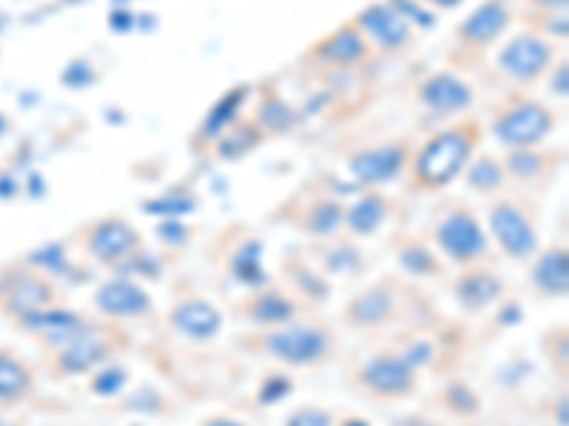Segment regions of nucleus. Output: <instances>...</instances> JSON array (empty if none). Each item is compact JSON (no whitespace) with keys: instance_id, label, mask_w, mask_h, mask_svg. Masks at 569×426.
Listing matches in <instances>:
<instances>
[{"instance_id":"obj_3","label":"nucleus","mask_w":569,"mask_h":426,"mask_svg":"<svg viewBox=\"0 0 569 426\" xmlns=\"http://www.w3.org/2000/svg\"><path fill=\"white\" fill-rule=\"evenodd\" d=\"M485 129L479 120H461L427 136L421 149L410 154L408 191L410 194H441L453 185L470 160L479 154Z\"/></svg>"},{"instance_id":"obj_13","label":"nucleus","mask_w":569,"mask_h":426,"mask_svg":"<svg viewBox=\"0 0 569 426\" xmlns=\"http://www.w3.org/2000/svg\"><path fill=\"white\" fill-rule=\"evenodd\" d=\"M558 60V45L556 40L543 38V34L532 32H518L501 45V52L496 54L498 71L510 80L518 89H532L541 83L552 71Z\"/></svg>"},{"instance_id":"obj_32","label":"nucleus","mask_w":569,"mask_h":426,"mask_svg":"<svg viewBox=\"0 0 569 426\" xmlns=\"http://www.w3.org/2000/svg\"><path fill=\"white\" fill-rule=\"evenodd\" d=\"M279 426H339V418L337 409H330L328 404L305 400V404H297L293 409H288Z\"/></svg>"},{"instance_id":"obj_30","label":"nucleus","mask_w":569,"mask_h":426,"mask_svg":"<svg viewBox=\"0 0 569 426\" xmlns=\"http://www.w3.org/2000/svg\"><path fill=\"white\" fill-rule=\"evenodd\" d=\"M253 123H257V129L262 134H284V131H291L297 125V111L284 103V100L268 98L259 103Z\"/></svg>"},{"instance_id":"obj_6","label":"nucleus","mask_w":569,"mask_h":426,"mask_svg":"<svg viewBox=\"0 0 569 426\" xmlns=\"http://www.w3.org/2000/svg\"><path fill=\"white\" fill-rule=\"evenodd\" d=\"M421 236L445 258V265L456 271L490 262L492 256L485 220L467 200H445L436 205Z\"/></svg>"},{"instance_id":"obj_12","label":"nucleus","mask_w":569,"mask_h":426,"mask_svg":"<svg viewBox=\"0 0 569 426\" xmlns=\"http://www.w3.org/2000/svg\"><path fill=\"white\" fill-rule=\"evenodd\" d=\"M308 313L317 311L302 296H297L282 278H266L253 284L233 304V316L246 327H277Z\"/></svg>"},{"instance_id":"obj_4","label":"nucleus","mask_w":569,"mask_h":426,"mask_svg":"<svg viewBox=\"0 0 569 426\" xmlns=\"http://www.w3.org/2000/svg\"><path fill=\"white\" fill-rule=\"evenodd\" d=\"M131 344H134V336L129 327L103 322L98 316L80 336L54 349H46L40 367L52 382H74V378H86L109 367L117 355L129 353Z\"/></svg>"},{"instance_id":"obj_26","label":"nucleus","mask_w":569,"mask_h":426,"mask_svg":"<svg viewBox=\"0 0 569 426\" xmlns=\"http://www.w3.org/2000/svg\"><path fill=\"white\" fill-rule=\"evenodd\" d=\"M38 389V369L29 358L0 347V407H20Z\"/></svg>"},{"instance_id":"obj_7","label":"nucleus","mask_w":569,"mask_h":426,"mask_svg":"<svg viewBox=\"0 0 569 426\" xmlns=\"http://www.w3.org/2000/svg\"><path fill=\"white\" fill-rule=\"evenodd\" d=\"M348 387L356 398L376 407L408 404L419 395L421 373L399 347H379L356 362L348 373Z\"/></svg>"},{"instance_id":"obj_16","label":"nucleus","mask_w":569,"mask_h":426,"mask_svg":"<svg viewBox=\"0 0 569 426\" xmlns=\"http://www.w3.org/2000/svg\"><path fill=\"white\" fill-rule=\"evenodd\" d=\"M166 322L174 329L177 336L188 338V342H211L226 327V316L217 304L200 291L188 287V284H177L174 296H171L169 311H166Z\"/></svg>"},{"instance_id":"obj_20","label":"nucleus","mask_w":569,"mask_h":426,"mask_svg":"<svg viewBox=\"0 0 569 426\" xmlns=\"http://www.w3.org/2000/svg\"><path fill=\"white\" fill-rule=\"evenodd\" d=\"M501 165H505L507 182L518 191H543L550 187L558 171L563 165V154L543 145H532V149H510L501 154Z\"/></svg>"},{"instance_id":"obj_34","label":"nucleus","mask_w":569,"mask_h":426,"mask_svg":"<svg viewBox=\"0 0 569 426\" xmlns=\"http://www.w3.org/2000/svg\"><path fill=\"white\" fill-rule=\"evenodd\" d=\"M536 14H563L569 7V0H527Z\"/></svg>"},{"instance_id":"obj_9","label":"nucleus","mask_w":569,"mask_h":426,"mask_svg":"<svg viewBox=\"0 0 569 426\" xmlns=\"http://www.w3.org/2000/svg\"><path fill=\"white\" fill-rule=\"evenodd\" d=\"M558 120L561 116L547 100L516 91L492 109L490 134L505 145V151L532 149V145H543V140L558 129Z\"/></svg>"},{"instance_id":"obj_37","label":"nucleus","mask_w":569,"mask_h":426,"mask_svg":"<svg viewBox=\"0 0 569 426\" xmlns=\"http://www.w3.org/2000/svg\"><path fill=\"white\" fill-rule=\"evenodd\" d=\"M0 426H23V424H9V420H0Z\"/></svg>"},{"instance_id":"obj_2","label":"nucleus","mask_w":569,"mask_h":426,"mask_svg":"<svg viewBox=\"0 0 569 426\" xmlns=\"http://www.w3.org/2000/svg\"><path fill=\"white\" fill-rule=\"evenodd\" d=\"M433 316L421 284L401 273H385L376 282L359 284L339 311V324L356 336H379L405 329Z\"/></svg>"},{"instance_id":"obj_25","label":"nucleus","mask_w":569,"mask_h":426,"mask_svg":"<svg viewBox=\"0 0 569 426\" xmlns=\"http://www.w3.org/2000/svg\"><path fill=\"white\" fill-rule=\"evenodd\" d=\"M390 216H393V202L379 187H368L359 200L345 205V233L350 240H368L382 231Z\"/></svg>"},{"instance_id":"obj_11","label":"nucleus","mask_w":569,"mask_h":426,"mask_svg":"<svg viewBox=\"0 0 569 426\" xmlns=\"http://www.w3.org/2000/svg\"><path fill=\"white\" fill-rule=\"evenodd\" d=\"M94 316L103 322L120 324V327H157L160 324V307L149 287H142L137 278L114 273L111 278L100 282L91 293Z\"/></svg>"},{"instance_id":"obj_8","label":"nucleus","mask_w":569,"mask_h":426,"mask_svg":"<svg viewBox=\"0 0 569 426\" xmlns=\"http://www.w3.org/2000/svg\"><path fill=\"white\" fill-rule=\"evenodd\" d=\"M58 278L34 262H9L0 267V313L18 327L38 313L63 307Z\"/></svg>"},{"instance_id":"obj_17","label":"nucleus","mask_w":569,"mask_h":426,"mask_svg":"<svg viewBox=\"0 0 569 426\" xmlns=\"http://www.w3.org/2000/svg\"><path fill=\"white\" fill-rule=\"evenodd\" d=\"M512 18H516L512 0H481L479 7L456 27V43H459L461 52H487L492 43L505 38Z\"/></svg>"},{"instance_id":"obj_21","label":"nucleus","mask_w":569,"mask_h":426,"mask_svg":"<svg viewBox=\"0 0 569 426\" xmlns=\"http://www.w3.org/2000/svg\"><path fill=\"white\" fill-rule=\"evenodd\" d=\"M370 45L365 40V34L356 29V23H342L339 29H333L330 34H325L322 40L311 45V52H308V60L319 69H330V71H350L359 69L370 60Z\"/></svg>"},{"instance_id":"obj_29","label":"nucleus","mask_w":569,"mask_h":426,"mask_svg":"<svg viewBox=\"0 0 569 426\" xmlns=\"http://www.w3.org/2000/svg\"><path fill=\"white\" fill-rule=\"evenodd\" d=\"M541 355L543 362L550 364L552 375H556L561 387H567L569 378V329L567 322L550 324V329L541 333Z\"/></svg>"},{"instance_id":"obj_1","label":"nucleus","mask_w":569,"mask_h":426,"mask_svg":"<svg viewBox=\"0 0 569 426\" xmlns=\"http://www.w3.org/2000/svg\"><path fill=\"white\" fill-rule=\"evenodd\" d=\"M242 355L268 362L293 373H319L339 362L345 338L342 329L319 313H308L277 327H246L233 336Z\"/></svg>"},{"instance_id":"obj_36","label":"nucleus","mask_w":569,"mask_h":426,"mask_svg":"<svg viewBox=\"0 0 569 426\" xmlns=\"http://www.w3.org/2000/svg\"><path fill=\"white\" fill-rule=\"evenodd\" d=\"M433 3H439V7H450V3H459V0H433Z\"/></svg>"},{"instance_id":"obj_33","label":"nucleus","mask_w":569,"mask_h":426,"mask_svg":"<svg viewBox=\"0 0 569 426\" xmlns=\"http://www.w3.org/2000/svg\"><path fill=\"white\" fill-rule=\"evenodd\" d=\"M194 426H251L248 424L246 418H240V415H233V413H208L202 415L200 420H197Z\"/></svg>"},{"instance_id":"obj_31","label":"nucleus","mask_w":569,"mask_h":426,"mask_svg":"<svg viewBox=\"0 0 569 426\" xmlns=\"http://www.w3.org/2000/svg\"><path fill=\"white\" fill-rule=\"evenodd\" d=\"M246 94H248V89L242 85V89H233L231 94H226L220 103L213 105V111L208 114L206 125H202V134L211 136V140H217L220 134H226V131L237 123V109L246 103Z\"/></svg>"},{"instance_id":"obj_22","label":"nucleus","mask_w":569,"mask_h":426,"mask_svg":"<svg viewBox=\"0 0 569 426\" xmlns=\"http://www.w3.org/2000/svg\"><path fill=\"white\" fill-rule=\"evenodd\" d=\"M390 253H393L396 265H399L401 276L413 278V282H447L445 258L433 251V245L425 236L416 233H393L388 242Z\"/></svg>"},{"instance_id":"obj_14","label":"nucleus","mask_w":569,"mask_h":426,"mask_svg":"<svg viewBox=\"0 0 569 426\" xmlns=\"http://www.w3.org/2000/svg\"><path fill=\"white\" fill-rule=\"evenodd\" d=\"M353 23L368 40L370 52L405 54L416 43V23L396 0L370 3L356 14Z\"/></svg>"},{"instance_id":"obj_15","label":"nucleus","mask_w":569,"mask_h":426,"mask_svg":"<svg viewBox=\"0 0 569 426\" xmlns=\"http://www.w3.org/2000/svg\"><path fill=\"white\" fill-rule=\"evenodd\" d=\"M450 296L461 316L481 318L510 296V284L490 262H479V265L456 271V276L450 278Z\"/></svg>"},{"instance_id":"obj_23","label":"nucleus","mask_w":569,"mask_h":426,"mask_svg":"<svg viewBox=\"0 0 569 426\" xmlns=\"http://www.w3.org/2000/svg\"><path fill=\"white\" fill-rule=\"evenodd\" d=\"M416 100L425 105L430 114L436 116H456L465 114L472 103H476V91L465 78L453 74V71H436L427 74L419 85H416Z\"/></svg>"},{"instance_id":"obj_24","label":"nucleus","mask_w":569,"mask_h":426,"mask_svg":"<svg viewBox=\"0 0 569 426\" xmlns=\"http://www.w3.org/2000/svg\"><path fill=\"white\" fill-rule=\"evenodd\" d=\"M288 225L311 242L342 236L345 202L333 200V196H311L297 213H288Z\"/></svg>"},{"instance_id":"obj_27","label":"nucleus","mask_w":569,"mask_h":426,"mask_svg":"<svg viewBox=\"0 0 569 426\" xmlns=\"http://www.w3.org/2000/svg\"><path fill=\"white\" fill-rule=\"evenodd\" d=\"M313 256L311 258L317 271L322 273L325 278H337V276H362L368 262L362 258L356 242L350 240L348 233L342 236H333V240H322V242H313L311 245Z\"/></svg>"},{"instance_id":"obj_35","label":"nucleus","mask_w":569,"mask_h":426,"mask_svg":"<svg viewBox=\"0 0 569 426\" xmlns=\"http://www.w3.org/2000/svg\"><path fill=\"white\" fill-rule=\"evenodd\" d=\"M552 91L558 98H567V60H561L558 65H552Z\"/></svg>"},{"instance_id":"obj_18","label":"nucleus","mask_w":569,"mask_h":426,"mask_svg":"<svg viewBox=\"0 0 569 426\" xmlns=\"http://www.w3.org/2000/svg\"><path fill=\"white\" fill-rule=\"evenodd\" d=\"M527 291L538 302H567L569 296V247L563 240L541 245L525 265Z\"/></svg>"},{"instance_id":"obj_19","label":"nucleus","mask_w":569,"mask_h":426,"mask_svg":"<svg viewBox=\"0 0 569 426\" xmlns=\"http://www.w3.org/2000/svg\"><path fill=\"white\" fill-rule=\"evenodd\" d=\"M410 154L413 149L405 140L379 142L370 149L353 151L348 156V171L362 187H379L408 171Z\"/></svg>"},{"instance_id":"obj_5","label":"nucleus","mask_w":569,"mask_h":426,"mask_svg":"<svg viewBox=\"0 0 569 426\" xmlns=\"http://www.w3.org/2000/svg\"><path fill=\"white\" fill-rule=\"evenodd\" d=\"M487 236L490 247L512 265L525 267L536 256L541 242V207L536 196L518 187H507L492 196L487 207Z\"/></svg>"},{"instance_id":"obj_28","label":"nucleus","mask_w":569,"mask_h":426,"mask_svg":"<svg viewBox=\"0 0 569 426\" xmlns=\"http://www.w3.org/2000/svg\"><path fill=\"white\" fill-rule=\"evenodd\" d=\"M461 176H465V182L470 185V191H476L479 196H490V200L510 187L505 165H501V156L476 154Z\"/></svg>"},{"instance_id":"obj_10","label":"nucleus","mask_w":569,"mask_h":426,"mask_svg":"<svg viewBox=\"0 0 569 426\" xmlns=\"http://www.w3.org/2000/svg\"><path fill=\"white\" fill-rule=\"evenodd\" d=\"M78 247L89 262L111 273H123L146 251L140 227L120 213H106L78 227Z\"/></svg>"}]
</instances>
